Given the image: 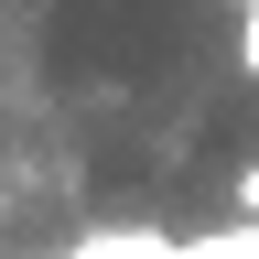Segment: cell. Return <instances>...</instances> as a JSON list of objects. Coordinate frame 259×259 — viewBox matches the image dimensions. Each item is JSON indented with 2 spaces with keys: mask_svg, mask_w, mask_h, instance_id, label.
<instances>
[{
  "mask_svg": "<svg viewBox=\"0 0 259 259\" xmlns=\"http://www.w3.org/2000/svg\"><path fill=\"white\" fill-rule=\"evenodd\" d=\"M238 216L259 227V162H248V173H238Z\"/></svg>",
  "mask_w": 259,
  "mask_h": 259,
  "instance_id": "cell-1",
  "label": "cell"
},
{
  "mask_svg": "<svg viewBox=\"0 0 259 259\" xmlns=\"http://www.w3.org/2000/svg\"><path fill=\"white\" fill-rule=\"evenodd\" d=\"M238 54H248V76H259V0H248V44H238Z\"/></svg>",
  "mask_w": 259,
  "mask_h": 259,
  "instance_id": "cell-2",
  "label": "cell"
}]
</instances>
